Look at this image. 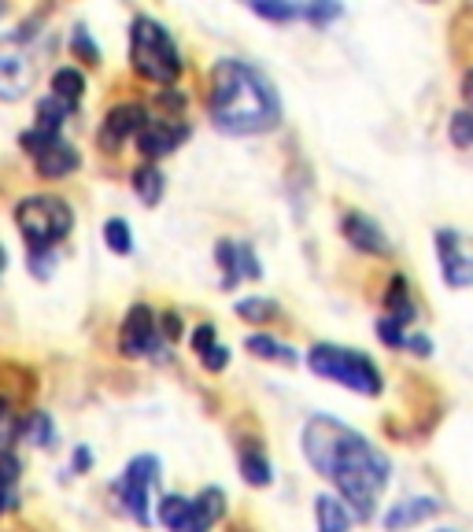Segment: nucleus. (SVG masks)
Instances as JSON below:
<instances>
[{
	"label": "nucleus",
	"mask_w": 473,
	"mask_h": 532,
	"mask_svg": "<svg viewBox=\"0 0 473 532\" xmlns=\"http://www.w3.org/2000/svg\"><path fill=\"white\" fill-rule=\"evenodd\" d=\"M307 462L315 466L322 477L337 484V492L355 514V521H370L377 510V496L389 484V459L366 440L363 433H355L352 425L337 422L329 414H315L307 418L304 433H300Z\"/></svg>",
	"instance_id": "1"
},
{
	"label": "nucleus",
	"mask_w": 473,
	"mask_h": 532,
	"mask_svg": "<svg viewBox=\"0 0 473 532\" xmlns=\"http://www.w3.org/2000/svg\"><path fill=\"white\" fill-rule=\"evenodd\" d=\"M207 108L211 122L233 137L267 133L281 122V100L270 78L244 60H219L211 67Z\"/></svg>",
	"instance_id": "2"
},
{
	"label": "nucleus",
	"mask_w": 473,
	"mask_h": 532,
	"mask_svg": "<svg viewBox=\"0 0 473 532\" xmlns=\"http://www.w3.org/2000/svg\"><path fill=\"white\" fill-rule=\"evenodd\" d=\"M130 63H134V71L141 78L159 85H170L182 74V56H178L174 37L167 34V26H159L148 15H137L134 19V30H130Z\"/></svg>",
	"instance_id": "3"
},
{
	"label": "nucleus",
	"mask_w": 473,
	"mask_h": 532,
	"mask_svg": "<svg viewBox=\"0 0 473 532\" xmlns=\"http://www.w3.org/2000/svg\"><path fill=\"white\" fill-rule=\"evenodd\" d=\"M15 222L26 237V252H52L71 233V207L56 196H26L15 207Z\"/></svg>",
	"instance_id": "4"
},
{
	"label": "nucleus",
	"mask_w": 473,
	"mask_h": 532,
	"mask_svg": "<svg viewBox=\"0 0 473 532\" xmlns=\"http://www.w3.org/2000/svg\"><path fill=\"white\" fill-rule=\"evenodd\" d=\"M307 366L318 377L337 381V385L363 392V396H377L381 392V374H377V366L366 359L363 351L340 348V344H315V348L307 351Z\"/></svg>",
	"instance_id": "5"
},
{
	"label": "nucleus",
	"mask_w": 473,
	"mask_h": 532,
	"mask_svg": "<svg viewBox=\"0 0 473 532\" xmlns=\"http://www.w3.org/2000/svg\"><path fill=\"white\" fill-rule=\"evenodd\" d=\"M159 484V459L156 455H134L119 473V481H111V492L119 496L122 510L137 521V525H152V488Z\"/></svg>",
	"instance_id": "6"
},
{
	"label": "nucleus",
	"mask_w": 473,
	"mask_h": 532,
	"mask_svg": "<svg viewBox=\"0 0 473 532\" xmlns=\"http://www.w3.org/2000/svg\"><path fill=\"white\" fill-rule=\"evenodd\" d=\"M34 85V63L26 52V41L15 34L0 37V100H19Z\"/></svg>",
	"instance_id": "7"
},
{
	"label": "nucleus",
	"mask_w": 473,
	"mask_h": 532,
	"mask_svg": "<svg viewBox=\"0 0 473 532\" xmlns=\"http://www.w3.org/2000/svg\"><path fill=\"white\" fill-rule=\"evenodd\" d=\"M119 348L122 355H130V359H145V355H163V340H159V326H156V315H152V307L145 303H134L130 311H126V322H122V333H119Z\"/></svg>",
	"instance_id": "8"
},
{
	"label": "nucleus",
	"mask_w": 473,
	"mask_h": 532,
	"mask_svg": "<svg viewBox=\"0 0 473 532\" xmlns=\"http://www.w3.org/2000/svg\"><path fill=\"white\" fill-rule=\"evenodd\" d=\"M437 255H440V270L444 281L451 289H466L473 281V263L466 252V237L459 230H437Z\"/></svg>",
	"instance_id": "9"
},
{
	"label": "nucleus",
	"mask_w": 473,
	"mask_h": 532,
	"mask_svg": "<svg viewBox=\"0 0 473 532\" xmlns=\"http://www.w3.org/2000/svg\"><path fill=\"white\" fill-rule=\"evenodd\" d=\"M215 259H219V266L226 270L222 289H233L237 281L259 278V274H263V270H259V259H255V252H252V244H244V241H219L215 244Z\"/></svg>",
	"instance_id": "10"
},
{
	"label": "nucleus",
	"mask_w": 473,
	"mask_h": 532,
	"mask_svg": "<svg viewBox=\"0 0 473 532\" xmlns=\"http://www.w3.org/2000/svg\"><path fill=\"white\" fill-rule=\"evenodd\" d=\"M185 137H189V126H182V122L145 119V126L137 130V145H141V152H145L148 159H159V156H167V152H174Z\"/></svg>",
	"instance_id": "11"
},
{
	"label": "nucleus",
	"mask_w": 473,
	"mask_h": 532,
	"mask_svg": "<svg viewBox=\"0 0 473 532\" xmlns=\"http://www.w3.org/2000/svg\"><path fill=\"white\" fill-rule=\"evenodd\" d=\"M145 119H148V111L141 108V104H119V108H111L104 126H100V148L115 152L130 133H137L145 126Z\"/></svg>",
	"instance_id": "12"
},
{
	"label": "nucleus",
	"mask_w": 473,
	"mask_h": 532,
	"mask_svg": "<svg viewBox=\"0 0 473 532\" xmlns=\"http://www.w3.org/2000/svg\"><path fill=\"white\" fill-rule=\"evenodd\" d=\"M437 510H440V499L414 496V499H400V503H392L381 521H385V529L389 532H403V529H411V525H418V521H429Z\"/></svg>",
	"instance_id": "13"
},
{
	"label": "nucleus",
	"mask_w": 473,
	"mask_h": 532,
	"mask_svg": "<svg viewBox=\"0 0 473 532\" xmlns=\"http://www.w3.org/2000/svg\"><path fill=\"white\" fill-rule=\"evenodd\" d=\"M34 159H37V174H41V178H49V182L74 174V170H78V163H82V159H78V152H74L67 141H60V137H56L52 145L41 148Z\"/></svg>",
	"instance_id": "14"
},
{
	"label": "nucleus",
	"mask_w": 473,
	"mask_h": 532,
	"mask_svg": "<svg viewBox=\"0 0 473 532\" xmlns=\"http://www.w3.org/2000/svg\"><path fill=\"white\" fill-rule=\"evenodd\" d=\"M344 237H348V241H352L359 252H370V255H385V252H389V241H385L381 226H377L374 218L359 215V211L344 215Z\"/></svg>",
	"instance_id": "15"
},
{
	"label": "nucleus",
	"mask_w": 473,
	"mask_h": 532,
	"mask_svg": "<svg viewBox=\"0 0 473 532\" xmlns=\"http://www.w3.org/2000/svg\"><path fill=\"white\" fill-rule=\"evenodd\" d=\"M159 521H163L170 532H207L204 518H200L193 507V499H185V496L163 499V503H159Z\"/></svg>",
	"instance_id": "16"
},
{
	"label": "nucleus",
	"mask_w": 473,
	"mask_h": 532,
	"mask_svg": "<svg viewBox=\"0 0 473 532\" xmlns=\"http://www.w3.org/2000/svg\"><path fill=\"white\" fill-rule=\"evenodd\" d=\"M315 518H318V532H348V525H352V514H348V507L337 496H318Z\"/></svg>",
	"instance_id": "17"
},
{
	"label": "nucleus",
	"mask_w": 473,
	"mask_h": 532,
	"mask_svg": "<svg viewBox=\"0 0 473 532\" xmlns=\"http://www.w3.org/2000/svg\"><path fill=\"white\" fill-rule=\"evenodd\" d=\"M67 115H71V108L60 104L56 97L37 100V126L30 133H37V137H60V126L67 122Z\"/></svg>",
	"instance_id": "18"
},
{
	"label": "nucleus",
	"mask_w": 473,
	"mask_h": 532,
	"mask_svg": "<svg viewBox=\"0 0 473 532\" xmlns=\"http://www.w3.org/2000/svg\"><path fill=\"white\" fill-rule=\"evenodd\" d=\"M244 348L252 351V355H259V359H270V363H285V366H296L300 363V355L292 348H285L281 340L267 337V333H255V337L244 340Z\"/></svg>",
	"instance_id": "19"
},
{
	"label": "nucleus",
	"mask_w": 473,
	"mask_h": 532,
	"mask_svg": "<svg viewBox=\"0 0 473 532\" xmlns=\"http://www.w3.org/2000/svg\"><path fill=\"white\" fill-rule=\"evenodd\" d=\"M82 89H85V78L74 67H60V71L52 74V97L67 104V108H78V100H82Z\"/></svg>",
	"instance_id": "20"
},
{
	"label": "nucleus",
	"mask_w": 473,
	"mask_h": 532,
	"mask_svg": "<svg viewBox=\"0 0 473 532\" xmlns=\"http://www.w3.org/2000/svg\"><path fill=\"white\" fill-rule=\"evenodd\" d=\"M19 503V459L0 455V514Z\"/></svg>",
	"instance_id": "21"
},
{
	"label": "nucleus",
	"mask_w": 473,
	"mask_h": 532,
	"mask_svg": "<svg viewBox=\"0 0 473 532\" xmlns=\"http://www.w3.org/2000/svg\"><path fill=\"white\" fill-rule=\"evenodd\" d=\"M411 292H407V281L403 278H392L389 292H385V303H389V315L392 322H400V326H407V322H414V303L407 300Z\"/></svg>",
	"instance_id": "22"
},
{
	"label": "nucleus",
	"mask_w": 473,
	"mask_h": 532,
	"mask_svg": "<svg viewBox=\"0 0 473 532\" xmlns=\"http://www.w3.org/2000/svg\"><path fill=\"white\" fill-rule=\"evenodd\" d=\"M19 433L37 444V448H52V440H56V429H52V418L45 411H34L26 422H19Z\"/></svg>",
	"instance_id": "23"
},
{
	"label": "nucleus",
	"mask_w": 473,
	"mask_h": 532,
	"mask_svg": "<svg viewBox=\"0 0 473 532\" xmlns=\"http://www.w3.org/2000/svg\"><path fill=\"white\" fill-rule=\"evenodd\" d=\"M241 473H244V481L255 484V488H263V484L274 481L267 455H259L255 448H241Z\"/></svg>",
	"instance_id": "24"
},
{
	"label": "nucleus",
	"mask_w": 473,
	"mask_h": 532,
	"mask_svg": "<svg viewBox=\"0 0 473 532\" xmlns=\"http://www.w3.org/2000/svg\"><path fill=\"white\" fill-rule=\"evenodd\" d=\"M134 193L141 196V204H148V207L163 200V174H159L152 163H148V167H141L134 174Z\"/></svg>",
	"instance_id": "25"
},
{
	"label": "nucleus",
	"mask_w": 473,
	"mask_h": 532,
	"mask_svg": "<svg viewBox=\"0 0 473 532\" xmlns=\"http://www.w3.org/2000/svg\"><path fill=\"white\" fill-rule=\"evenodd\" d=\"M193 507H196V514L204 518L207 529H211V525L226 514V496H222V488H204V492L193 499Z\"/></svg>",
	"instance_id": "26"
},
{
	"label": "nucleus",
	"mask_w": 473,
	"mask_h": 532,
	"mask_svg": "<svg viewBox=\"0 0 473 532\" xmlns=\"http://www.w3.org/2000/svg\"><path fill=\"white\" fill-rule=\"evenodd\" d=\"M104 241L115 255H130L134 252V237H130V222L126 218H108L104 222Z\"/></svg>",
	"instance_id": "27"
},
{
	"label": "nucleus",
	"mask_w": 473,
	"mask_h": 532,
	"mask_svg": "<svg viewBox=\"0 0 473 532\" xmlns=\"http://www.w3.org/2000/svg\"><path fill=\"white\" fill-rule=\"evenodd\" d=\"M252 12L270 23H289V19H307V4H252Z\"/></svg>",
	"instance_id": "28"
},
{
	"label": "nucleus",
	"mask_w": 473,
	"mask_h": 532,
	"mask_svg": "<svg viewBox=\"0 0 473 532\" xmlns=\"http://www.w3.org/2000/svg\"><path fill=\"white\" fill-rule=\"evenodd\" d=\"M278 311V303L267 300V296H252V300H237V315L248 318V322H267L270 315Z\"/></svg>",
	"instance_id": "29"
},
{
	"label": "nucleus",
	"mask_w": 473,
	"mask_h": 532,
	"mask_svg": "<svg viewBox=\"0 0 473 532\" xmlns=\"http://www.w3.org/2000/svg\"><path fill=\"white\" fill-rule=\"evenodd\" d=\"M15 436H19V422H15L8 399H0V455H12Z\"/></svg>",
	"instance_id": "30"
},
{
	"label": "nucleus",
	"mask_w": 473,
	"mask_h": 532,
	"mask_svg": "<svg viewBox=\"0 0 473 532\" xmlns=\"http://www.w3.org/2000/svg\"><path fill=\"white\" fill-rule=\"evenodd\" d=\"M470 126H473L470 111H455V119H451V145H455V148H470V141H473Z\"/></svg>",
	"instance_id": "31"
},
{
	"label": "nucleus",
	"mask_w": 473,
	"mask_h": 532,
	"mask_svg": "<svg viewBox=\"0 0 473 532\" xmlns=\"http://www.w3.org/2000/svg\"><path fill=\"white\" fill-rule=\"evenodd\" d=\"M200 363H204V370L219 374V370H226V363H230V351L222 348V344H211V348L200 355Z\"/></svg>",
	"instance_id": "32"
},
{
	"label": "nucleus",
	"mask_w": 473,
	"mask_h": 532,
	"mask_svg": "<svg viewBox=\"0 0 473 532\" xmlns=\"http://www.w3.org/2000/svg\"><path fill=\"white\" fill-rule=\"evenodd\" d=\"M377 337L385 340L389 348H403V326L400 322H392V318H381V322H377Z\"/></svg>",
	"instance_id": "33"
},
{
	"label": "nucleus",
	"mask_w": 473,
	"mask_h": 532,
	"mask_svg": "<svg viewBox=\"0 0 473 532\" xmlns=\"http://www.w3.org/2000/svg\"><path fill=\"white\" fill-rule=\"evenodd\" d=\"M74 52H78V56H85L89 63H97V60H100V49L93 45V37H85L82 26L74 30Z\"/></svg>",
	"instance_id": "34"
},
{
	"label": "nucleus",
	"mask_w": 473,
	"mask_h": 532,
	"mask_svg": "<svg viewBox=\"0 0 473 532\" xmlns=\"http://www.w3.org/2000/svg\"><path fill=\"white\" fill-rule=\"evenodd\" d=\"M211 344H219V333H215V326H211V322H207V326H200L193 333V348H196V355H204L207 348H211Z\"/></svg>",
	"instance_id": "35"
},
{
	"label": "nucleus",
	"mask_w": 473,
	"mask_h": 532,
	"mask_svg": "<svg viewBox=\"0 0 473 532\" xmlns=\"http://www.w3.org/2000/svg\"><path fill=\"white\" fill-rule=\"evenodd\" d=\"M26 255H30V266H34L37 278H49V274H52V259H56V255H52V252H26Z\"/></svg>",
	"instance_id": "36"
},
{
	"label": "nucleus",
	"mask_w": 473,
	"mask_h": 532,
	"mask_svg": "<svg viewBox=\"0 0 473 532\" xmlns=\"http://www.w3.org/2000/svg\"><path fill=\"white\" fill-rule=\"evenodd\" d=\"M403 344H407L411 351H418V355H429V351H433L429 337H422V333H414V337H403Z\"/></svg>",
	"instance_id": "37"
},
{
	"label": "nucleus",
	"mask_w": 473,
	"mask_h": 532,
	"mask_svg": "<svg viewBox=\"0 0 473 532\" xmlns=\"http://www.w3.org/2000/svg\"><path fill=\"white\" fill-rule=\"evenodd\" d=\"M85 466H93V451L78 448V451H74V470H85Z\"/></svg>",
	"instance_id": "38"
},
{
	"label": "nucleus",
	"mask_w": 473,
	"mask_h": 532,
	"mask_svg": "<svg viewBox=\"0 0 473 532\" xmlns=\"http://www.w3.org/2000/svg\"><path fill=\"white\" fill-rule=\"evenodd\" d=\"M167 337H178V333H182V318H174V315H167Z\"/></svg>",
	"instance_id": "39"
},
{
	"label": "nucleus",
	"mask_w": 473,
	"mask_h": 532,
	"mask_svg": "<svg viewBox=\"0 0 473 532\" xmlns=\"http://www.w3.org/2000/svg\"><path fill=\"white\" fill-rule=\"evenodd\" d=\"M0 270H4V248H0Z\"/></svg>",
	"instance_id": "40"
}]
</instances>
